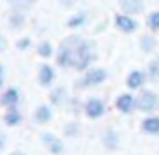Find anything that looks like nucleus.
<instances>
[{
	"label": "nucleus",
	"instance_id": "nucleus-2",
	"mask_svg": "<svg viewBox=\"0 0 159 155\" xmlns=\"http://www.w3.org/2000/svg\"><path fill=\"white\" fill-rule=\"evenodd\" d=\"M93 61H95V44L81 39L77 51H75V69L85 71V69H89V65Z\"/></svg>",
	"mask_w": 159,
	"mask_h": 155
},
{
	"label": "nucleus",
	"instance_id": "nucleus-14",
	"mask_svg": "<svg viewBox=\"0 0 159 155\" xmlns=\"http://www.w3.org/2000/svg\"><path fill=\"white\" fill-rule=\"evenodd\" d=\"M143 83H145V75L141 73V71L129 73V77H127V87L129 89H139V87H143Z\"/></svg>",
	"mask_w": 159,
	"mask_h": 155
},
{
	"label": "nucleus",
	"instance_id": "nucleus-13",
	"mask_svg": "<svg viewBox=\"0 0 159 155\" xmlns=\"http://www.w3.org/2000/svg\"><path fill=\"white\" fill-rule=\"evenodd\" d=\"M51 119H52V111H51V107H47V105H40V107L34 111V123L44 125Z\"/></svg>",
	"mask_w": 159,
	"mask_h": 155
},
{
	"label": "nucleus",
	"instance_id": "nucleus-8",
	"mask_svg": "<svg viewBox=\"0 0 159 155\" xmlns=\"http://www.w3.org/2000/svg\"><path fill=\"white\" fill-rule=\"evenodd\" d=\"M115 26L119 28L121 32H127V34H129V32H133L137 28V22L129 14H117L115 16Z\"/></svg>",
	"mask_w": 159,
	"mask_h": 155
},
{
	"label": "nucleus",
	"instance_id": "nucleus-26",
	"mask_svg": "<svg viewBox=\"0 0 159 155\" xmlns=\"http://www.w3.org/2000/svg\"><path fill=\"white\" fill-rule=\"evenodd\" d=\"M0 51H6V39L0 36Z\"/></svg>",
	"mask_w": 159,
	"mask_h": 155
},
{
	"label": "nucleus",
	"instance_id": "nucleus-11",
	"mask_svg": "<svg viewBox=\"0 0 159 155\" xmlns=\"http://www.w3.org/2000/svg\"><path fill=\"white\" fill-rule=\"evenodd\" d=\"M141 131L147 135H159V117H147L141 123Z\"/></svg>",
	"mask_w": 159,
	"mask_h": 155
},
{
	"label": "nucleus",
	"instance_id": "nucleus-27",
	"mask_svg": "<svg viewBox=\"0 0 159 155\" xmlns=\"http://www.w3.org/2000/svg\"><path fill=\"white\" fill-rule=\"evenodd\" d=\"M61 4L69 8V6H73V4H75V0H61Z\"/></svg>",
	"mask_w": 159,
	"mask_h": 155
},
{
	"label": "nucleus",
	"instance_id": "nucleus-16",
	"mask_svg": "<svg viewBox=\"0 0 159 155\" xmlns=\"http://www.w3.org/2000/svg\"><path fill=\"white\" fill-rule=\"evenodd\" d=\"M8 2H10V6H12L14 12H26V10H30V6L36 0H8Z\"/></svg>",
	"mask_w": 159,
	"mask_h": 155
},
{
	"label": "nucleus",
	"instance_id": "nucleus-24",
	"mask_svg": "<svg viewBox=\"0 0 159 155\" xmlns=\"http://www.w3.org/2000/svg\"><path fill=\"white\" fill-rule=\"evenodd\" d=\"M62 91H65V89H57V91H54V93H52V103H58V99H61Z\"/></svg>",
	"mask_w": 159,
	"mask_h": 155
},
{
	"label": "nucleus",
	"instance_id": "nucleus-17",
	"mask_svg": "<svg viewBox=\"0 0 159 155\" xmlns=\"http://www.w3.org/2000/svg\"><path fill=\"white\" fill-rule=\"evenodd\" d=\"M155 39H153V36H143V39H141V51L143 52H153L155 51Z\"/></svg>",
	"mask_w": 159,
	"mask_h": 155
},
{
	"label": "nucleus",
	"instance_id": "nucleus-25",
	"mask_svg": "<svg viewBox=\"0 0 159 155\" xmlns=\"http://www.w3.org/2000/svg\"><path fill=\"white\" fill-rule=\"evenodd\" d=\"M28 43H30L28 39H22V40L18 43V48H26V47H28Z\"/></svg>",
	"mask_w": 159,
	"mask_h": 155
},
{
	"label": "nucleus",
	"instance_id": "nucleus-21",
	"mask_svg": "<svg viewBox=\"0 0 159 155\" xmlns=\"http://www.w3.org/2000/svg\"><path fill=\"white\" fill-rule=\"evenodd\" d=\"M105 145H107L109 149H115L117 147V135L113 131H107L105 133Z\"/></svg>",
	"mask_w": 159,
	"mask_h": 155
},
{
	"label": "nucleus",
	"instance_id": "nucleus-1",
	"mask_svg": "<svg viewBox=\"0 0 159 155\" xmlns=\"http://www.w3.org/2000/svg\"><path fill=\"white\" fill-rule=\"evenodd\" d=\"M79 43H81V39L79 36H69V39L62 40L61 44V51H58V66H62V69H75V51H77Z\"/></svg>",
	"mask_w": 159,
	"mask_h": 155
},
{
	"label": "nucleus",
	"instance_id": "nucleus-22",
	"mask_svg": "<svg viewBox=\"0 0 159 155\" xmlns=\"http://www.w3.org/2000/svg\"><path fill=\"white\" fill-rule=\"evenodd\" d=\"M85 18H87L85 14H77L75 18H70L69 22H66V26H69V28H77V26H81V24L85 22Z\"/></svg>",
	"mask_w": 159,
	"mask_h": 155
},
{
	"label": "nucleus",
	"instance_id": "nucleus-18",
	"mask_svg": "<svg viewBox=\"0 0 159 155\" xmlns=\"http://www.w3.org/2000/svg\"><path fill=\"white\" fill-rule=\"evenodd\" d=\"M22 24H24V12H14V10H12V14H10V26L12 28H22Z\"/></svg>",
	"mask_w": 159,
	"mask_h": 155
},
{
	"label": "nucleus",
	"instance_id": "nucleus-20",
	"mask_svg": "<svg viewBox=\"0 0 159 155\" xmlns=\"http://www.w3.org/2000/svg\"><path fill=\"white\" fill-rule=\"evenodd\" d=\"M39 54H40V57H44V58L51 57V54H52L51 43H40V44H39Z\"/></svg>",
	"mask_w": 159,
	"mask_h": 155
},
{
	"label": "nucleus",
	"instance_id": "nucleus-3",
	"mask_svg": "<svg viewBox=\"0 0 159 155\" xmlns=\"http://www.w3.org/2000/svg\"><path fill=\"white\" fill-rule=\"evenodd\" d=\"M137 109L143 113H151L159 109V97L153 91H143V93L139 95V99H137Z\"/></svg>",
	"mask_w": 159,
	"mask_h": 155
},
{
	"label": "nucleus",
	"instance_id": "nucleus-12",
	"mask_svg": "<svg viewBox=\"0 0 159 155\" xmlns=\"http://www.w3.org/2000/svg\"><path fill=\"white\" fill-rule=\"evenodd\" d=\"M52 81H54V71H52V66L51 65H43V66H40V71H39V83L43 87H48Z\"/></svg>",
	"mask_w": 159,
	"mask_h": 155
},
{
	"label": "nucleus",
	"instance_id": "nucleus-19",
	"mask_svg": "<svg viewBox=\"0 0 159 155\" xmlns=\"http://www.w3.org/2000/svg\"><path fill=\"white\" fill-rule=\"evenodd\" d=\"M147 75H149V79H151V81H157V79H159V61H153V62H149Z\"/></svg>",
	"mask_w": 159,
	"mask_h": 155
},
{
	"label": "nucleus",
	"instance_id": "nucleus-7",
	"mask_svg": "<svg viewBox=\"0 0 159 155\" xmlns=\"http://www.w3.org/2000/svg\"><path fill=\"white\" fill-rule=\"evenodd\" d=\"M43 143H44V147H47L52 155H61L62 151H65V145H62V141L58 139V137L51 135V133H43Z\"/></svg>",
	"mask_w": 159,
	"mask_h": 155
},
{
	"label": "nucleus",
	"instance_id": "nucleus-6",
	"mask_svg": "<svg viewBox=\"0 0 159 155\" xmlns=\"http://www.w3.org/2000/svg\"><path fill=\"white\" fill-rule=\"evenodd\" d=\"M115 107H117V111H119V113L129 115V113H133L137 109V99H133L131 95H121V97H117Z\"/></svg>",
	"mask_w": 159,
	"mask_h": 155
},
{
	"label": "nucleus",
	"instance_id": "nucleus-9",
	"mask_svg": "<svg viewBox=\"0 0 159 155\" xmlns=\"http://www.w3.org/2000/svg\"><path fill=\"white\" fill-rule=\"evenodd\" d=\"M119 6L125 14H139L143 12V0H119Z\"/></svg>",
	"mask_w": 159,
	"mask_h": 155
},
{
	"label": "nucleus",
	"instance_id": "nucleus-29",
	"mask_svg": "<svg viewBox=\"0 0 159 155\" xmlns=\"http://www.w3.org/2000/svg\"><path fill=\"white\" fill-rule=\"evenodd\" d=\"M2 83H4V71H2V66H0V87H2Z\"/></svg>",
	"mask_w": 159,
	"mask_h": 155
},
{
	"label": "nucleus",
	"instance_id": "nucleus-4",
	"mask_svg": "<svg viewBox=\"0 0 159 155\" xmlns=\"http://www.w3.org/2000/svg\"><path fill=\"white\" fill-rule=\"evenodd\" d=\"M105 79H107V71L105 69H93V71H89L77 85L79 87H95V85H99V83H103Z\"/></svg>",
	"mask_w": 159,
	"mask_h": 155
},
{
	"label": "nucleus",
	"instance_id": "nucleus-30",
	"mask_svg": "<svg viewBox=\"0 0 159 155\" xmlns=\"http://www.w3.org/2000/svg\"><path fill=\"white\" fill-rule=\"evenodd\" d=\"M10 155H24V153H22V151H12Z\"/></svg>",
	"mask_w": 159,
	"mask_h": 155
},
{
	"label": "nucleus",
	"instance_id": "nucleus-28",
	"mask_svg": "<svg viewBox=\"0 0 159 155\" xmlns=\"http://www.w3.org/2000/svg\"><path fill=\"white\" fill-rule=\"evenodd\" d=\"M75 131H77V127H75V125H70V127L69 129H65V133H69V135H73V133Z\"/></svg>",
	"mask_w": 159,
	"mask_h": 155
},
{
	"label": "nucleus",
	"instance_id": "nucleus-15",
	"mask_svg": "<svg viewBox=\"0 0 159 155\" xmlns=\"http://www.w3.org/2000/svg\"><path fill=\"white\" fill-rule=\"evenodd\" d=\"M20 121H22V117H20V113H18V109H16V107L8 109V111L4 113V123H6L8 127H14V125H18Z\"/></svg>",
	"mask_w": 159,
	"mask_h": 155
},
{
	"label": "nucleus",
	"instance_id": "nucleus-23",
	"mask_svg": "<svg viewBox=\"0 0 159 155\" xmlns=\"http://www.w3.org/2000/svg\"><path fill=\"white\" fill-rule=\"evenodd\" d=\"M149 28L151 30H159V12H151L149 14Z\"/></svg>",
	"mask_w": 159,
	"mask_h": 155
},
{
	"label": "nucleus",
	"instance_id": "nucleus-10",
	"mask_svg": "<svg viewBox=\"0 0 159 155\" xmlns=\"http://www.w3.org/2000/svg\"><path fill=\"white\" fill-rule=\"evenodd\" d=\"M0 103H2L6 109L16 107V105H18V89H14V87H12V89L4 91L2 97H0Z\"/></svg>",
	"mask_w": 159,
	"mask_h": 155
},
{
	"label": "nucleus",
	"instance_id": "nucleus-31",
	"mask_svg": "<svg viewBox=\"0 0 159 155\" xmlns=\"http://www.w3.org/2000/svg\"><path fill=\"white\" fill-rule=\"evenodd\" d=\"M2 145H4V137L0 135V147H2Z\"/></svg>",
	"mask_w": 159,
	"mask_h": 155
},
{
	"label": "nucleus",
	"instance_id": "nucleus-5",
	"mask_svg": "<svg viewBox=\"0 0 159 155\" xmlns=\"http://www.w3.org/2000/svg\"><path fill=\"white\" fill-rule=\"evenodd\" d=\"M85 115L89 117V119H99V117L105 115V103L101 101V99H89V101L85 103Z\"/></svg>",
	"mask_w": 159,
	"mask_h": 155
}]
</instances>
